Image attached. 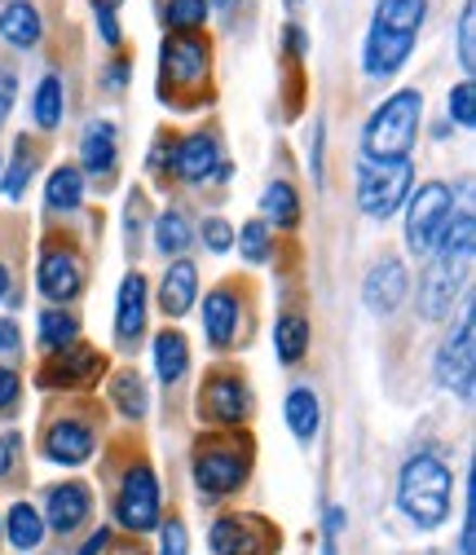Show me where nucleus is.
I'll list each match as a JSON object with an SVG mask.
<instances>
[{"label": "nucleus", "instance_id": "obj_13", "mask_svg": "<svg viewBox=\"0 0 476 555\" xmlns=\"http://www.w3.org/2000/svg\"><path fill=\"white\" fill-rule=\"evenodd\" d=\"M433 371H437V384L441 388H450L463 401H472V384H476V313H472V305L463 309L459 326L441 339Z\"/></svg>", "mask_w": 476, "mask_h": 555}, {"label": "nucleus", "instance_id": "obj_3", "mask_svg": "<svg viewBox=\"0 0 476 555\" xmlns=\"http://www.w3.org/2000/svg\"><path fill=\"white\" fill-rule=\"evenodd\" d=\"M252 437L239 433V428H213L208 437H198L194 450H190V476H194V490L217 503V499H230L239 494L247 476H252Z\"/></svg>", "mask_w": 476, "mask_h": 555}, {"label": "nucleus", "instance_id": "obj_10", "mask_svg": "<svg viewBox=\"0 0 476 555\" xmlns=\"http://www.w3.org/2000/svg\"><path fill=\"white\" fill-rule=\"evenodd\" d=\"M93 450H98V428H93L89 405H72V410L53 414V420L44 424V433H40V454L49 463H62V467L89 463Z\"/></svg>", "mask_w": 476, "mask_h": 555}, {"label": "nucleus", "instance_id": "obj_34", "mask_svg": "<svg viewBox=\"0 0 476 555\" xmlns=\"http://www.w3.org/2000/svg\"><path fill=\"white\" fill-rule=\"evenodd\" d=\"M40 164V146L31 142V137H18V146H14V164H10V172L0 177V190H5L10 198H23V190H27V181H31V168Z\"/></svg>", "mask_w": 476, "mask_h": 555}, {"label": "nucleus", "instance_id": "obj_8", "mask_svg": "<svg viewBox=\"0 0 476 555\" xmlns=\"http://www.w3.org/2000/svg\"><path fill=\"white\" fill-rule=\"evenodd\" d=\"M247 305H252L247 278H226V283H217L208 292V300H203V335H208L217 353H234L247 339V326H243Z\"/></svg>", "mask_w": 476, "mask_h": 555}, {"label": "nucleus", "instance_id": "obj_9", "mask_svg": "<svg viewBox=\"0 0 476 555\" xmlns=\"http://www.w3.org/2000/svg\"><path fill=\"white\" fill-rule=\"evenodd\" d=\"M450 217H454V190L446 181H424L420 190H411V198H406V247L415 256H428L446 234Z\"/></svg>", "mask_w": 476, "mask_h": 555}, {"label": "nucleus", "instance_id": "obj_19", "mask_svg": "<svg viewBox=\"0 0 476 555\" xmlns=\"http://www.w3.org/2000/svg\"><path fill=\"white\" fill-rule=\"evenodd\" d=\"M406 292H411V273H406V264H401L397 256L375 260L371 273H366V283H362V300H366V309L379 313V318L397 313L401 300H406Z\"/></svg>", "mask_w": 476, "mask_h": 555}, {"label": "nucleus", "instance_id": "obj_57", "mask_svg": "<svg viewBox=\"0 0 476 555\" xmlns=\"http://www.w3.org/2000/svg\"><path fill=\"white\" fill-rule=\"evenodd\" d=\"M0 172H5V159H0Z\"/></svg>", "mask_w": 476, "mask_h": 555}, {"label": "nucleus", "instance_id": "obj_4", "mask_svg": "<svg viewBox=\"0 0 476 555\" xmlns=\"http://www.w3.org/2000/svg\"><path fill=\"white\" fill-rule=\"evenodd\" d=\"M454 476L437 454H415L397 476V507L415 529H441L450 520Z\"/></svg>", "mask_w": 476, "mask_h": 555}, {"label": "nucleus", "instance_id": "obj_18", "mask_svg": "<svg viewBox=\"0 0 476 555\" xmlns=\"http://www.w3.org/2000/svg\"><path fill=\"white\" fill-rule=\"evenodd\" d=\"M146 273L132 269L119 283V305H115V344L119 349H138L146 335Z\"/></svg>", "mask_w": 476, "mask_h": 555}, {"label": "nucleus", "instance_id": "obj_50", "mask_svg": "<svg viewBox=\"0 0 476 555\" xmlns=\"http://www.w3.org/2000/svg\"><path fill=\"white\" fill-rule=\"evenodd\" d=\"M14 459H18V437H0V480L14 472Z\"/></svg>", "mask_w": 476, "mask_h": 555}, {"label": "nucleus", "instance_id": "obj_41", "mask_svg": "<svg viewBox=\"0 0 476 555\" xmlns=\"http://www.w3.org/2000/svg\"><path fill=\"white\" fill-rule=\"evenodd\" d=\"M459 555H476V494H472V480H467V494H463V529H459Z\"/></svg>", "mask_w": 476, "mask_h": 555}, {"label": "nucleus", "instance_id": "obj_42", "mask_svg": "<svg viewBox=\"0 0 476 555\" xmlns=\"http://www.w3.org/2000/svg\"><path fill=\"white\" fill-rule=\"evenodd\" d=\"M159 555H190V533L181 520L159 525Z\"/></svg>", "mask_w": 476, "mask_h": 555}, {"label": "nucleus", "instance_id": "obj_55", "mask_svg": "<svg viewBox=\"0 0 476 555\" xmlns=\"http://www.w3.org/2000/svg\"><path fill=\"white\" fill-rule=\"evenodd\" d=\"M98 10H119V0H93Z\"/></svg>", "mask_w": 476, "mask_h": 555}, {"label": "nucleus", "instance_id": "obj_20", "mask_svg": "<svg viewBox=\"0 0 476 555\" xmlns=\"http://www.w3.org/2000/svg\"><path fill=\"white\" fill-rule=\"evenodd\" d=\"M119 164V132L111 119H93L80 137V177H93L98 185H111Z\"/></svg>", "mask_w": 476, "mask_h": 555}, {"label": "nucleus", "instance_id": "obj_56", "mask_svg": "<svg viewBox=\"0 0 476 555\" xmlns=\"http://www.w3.org/2000/svg\"><path fill=\"white\" fill-rule=\"evenodd\" d=\"M287 5H292V10H300V5H305V0H287Z\"/></svg>", "mask_w": 476, "mask_h": 555}, {"label": "nucleus", "instance_id": "obj_17", "mask_svg": "<svg viewBox=\"0 0 476 555\" xmlns=\"http://www.w3.org/2000/svg\"><path fill=\"white\" fill-rule=\"evenodd\" d=\"M217 168H221V142H217V132H213V128H198V132L181 137V142L172 146V164H168V172H172L181 185L208 181Z\"/></svg>", "mask_w": 476, "mask_h": 555}, {"label": "nucleus", "instance_id": "obj_21", "mask_svg": "<svg viewBox=\"0 0 476 555\" xmlns=\"http://www.w3.org/2000/svg\"><path fill=\"white\" fill-rule=\"evenodd\" d=\"M93 512V494H89V485L80 480H66V485H53L49 490V503H44V520L49 529L57 533H76Z\"/></svg>", "mask_w": 476, "mask_h": 555}, {"label": "nucleus", "instance_id": "obj_52", "mask_svg": "<svg viewBox=\"0 0 476 555\" xmlns=\"http://www.w3.org/2000/svg\"><path fill=\"white\" fill-rule=\"evenodd\" d=\"M313 177L322 181V119L313 124Z\"/></svg>", "mask_w": 476, "mask_h": 555}, {"label": "nucleus", "instance_id": "obj_54", "mask_svg": "<svg viewBox=\"0 0 476 555\" xmlns=\"http://www.w3.org/2000/svg\"><path fill=\"white\" fill-rule=\"evenodd\" d=\"M322 555H339V538H331V533H322Z\"/></svg>", "mask_w": 476, "mask_h": 555}, {"label": "nucleus", "instance_id": "obj_22", "mask_svg": "<svg viewBox=\"0 0 476 555\" xmlns=\"http://www.w3.org/2000/svg\"><path fill=\"white\" fill-rule=\"evenodd\" d=\"M194 296H198V269H194V260H172L164 269V278H159V313L168 322H177V318L190 313Z\"/></svg>", "mask_w": 476, "mask_h": 555}, {"label": "nucleus", "instance_id": "obj_47", "mask_svg": "<svg viewBox=\"0 0 476 555\" xmlns=\"http://www.w3.org/2000/svg\"><path fill=\"white\" fill-rule=\"evenodd\" d=\"M283 53H287L292 62H305V53H309V36H305V27H296V23L283 27Z\"/></svg>", "mask_w": 476, "mask_h": 555}, {"label": "nucleus", "instance_id": "obj_46", "mask_svg": "<svg viewBox=\"0 0 476 555\" xmlns=\"http://www.w3.org/2000/svg\"><path fill=\"white\" fill-rule=\"evenodd\" d=\"M142 225H146V194L132 190V194H128V217H124L128 238H138V234H142Z\"/></svg>", "mask_w": 476, "mask_h": 555}, {"label": "nucleus", "instance_id": "obj_36", "mask_svg": "<svg viewBox=\"0 0 476 555\" xmlns=\"http://www.w3.org/2000/svg\"><path fill=\"white\" fill-rule=\"evenodd\" d=\"M213 14V0H168L164 5V27L168 31H203Z\"/></svg>", "mask_w": 476, "mask_h": 555}, {"label": "nucleus", "instance_id": "obj_27", "mask_svg": "<svg viewBox=\"0 0 476 555\" xmlns=\"http://www.w3.org/2000/svg\"><path fill=\"white\" fill-rule=\"evenodd\" d=\"M309 339H313V326H309L305 313H296V309L292 313H279V322H274V349H279V362L283 366L305 362Z\"/></svg>", "mask_w": 476, "mask_h": 555}, {"label": "nucleus", "instance_id": "obj_30", "mask_svg": "<svg viewBox=\"0 0 476 555\" xmlns=\"http://www.w3.org/2000/svg\"><path fill=\"white\" fill-rule=\"evenodd\" d=\"M190 221H185V212L181 207H164V212L155 217V251L159 256H177L181 260V251H190Z\"/></svg>", "mask_w": 476, "mask_h": 555}, {"label": "nucleus", "instance_id": "obj_2", "mask_svg": "<svg viewBox=\"0 0 476 555\" xmlns=\"http://www.w3.org/2000/svg\"><path fill=\"white\" fill-rule=\"evenodd\" d=\"M213 36L203 31H168L159 49V98L177 111H198L208 106L217 85H213Z\"/></svg>", "mask_w": 476, "mask_h": 555}, {"label": "nucleus", "instance_id": "obj_26", "mask_svg": "<svg viewBox=\"0 0 476 555\" xmlns=\"http://www.w3.org/2000/svg\"><path fill=\"white\" fill-rule=\"evenodd\" d=\"M283 414H287V428H292L296 441H313L318 437V428H322V401H318V392L309 384H296L287 392Z\"/></svg>", "mask_w": 476, "mask_h": 555}, {"label": "nucleus", "instance_id": "obj_12", "mask_svg": "<svg viewBox=\"0 0 476 555\" xmlns=\"http://www.w3.org/2000/svg\"><path fill=\"white\" fill-rule=\"evenodd\" d=\"M36 292L53 305H72L85 292V260L72 243H62L57 234L44 238L40 260H36Z\"/></svg>", "mask_w": 476, "mask_h": 555}, {"label": "nucleus", "instance_id": "obj_31", "mask_svg": "<svg viewBox=\"0 0 476 555\" xmlns=\"http://www.w3.org/2000/svg\"><path fill=\"white\" fill-rule=\"evenodd\" d=\"M371 23H384V27H397V31L420 36L424 23H428V0H379Z\"/></svg>", "mask_w": 476, "mask_h": 555}, {"label": "nucleus", "instance_id": "obj_24", "mask_svg": "<svg viewBox=\"0 0 476 555\" xmlns=\"http://www.w3.org/2000/svg\"><path fill=\"white\" fill-rule=\"evenodd\" d=\"M40 10L31 5V0H10L5 10H0V40L14 44V49H36L40 44Z\"/></svg>", "mask_w": 476, "mask_h": 555}, {"label": "nucleus", "instance_id": "obj_37", "mask_svg": "<svg viewBox=\"0 0 476 555\" xmlns=\"http://www.w3.org/2000/svg\"><path fill=\"white\" fill-rule=\"evenodd\" d=\"M234 243L243 247V260H252V264H260V260L274 256V230H269L260 217H256V221H247V225H243V234H234Z\"/></svg>", "mask_w": 476, "mask_h": 555}, {"label": "nucleus", "instance_id": "obj_38", "mask_svg": "<svg viewBox=\"0 0 476 555\" xmlns=\"http://www.w3.org/2000/svg\"><path fill=\"white\" fill-rule=\"evenodd\" d=\"M459 66H463V80L476 76V0H463V14H459Z\"/></svg>", "mask_w": 476, "mask_h": 555}, {"label": "nucleus", "instance_id": "obj_44", "mask_svg": "<svg viewBox=\"0 0 476 555\" xmlns=\"http://www.w3.org/2000/svg\"><path fill=\"white\" fill-rule=\"evenodd\" d=\"M23 397V379L10 371V366H0V414H10Z\"/></svg>", "mask_w": 476, "mask_h": 555}, {"label": "nucleus", "instance_id": "obj_58", "mask_svg": "<svg viewBox=\"0 0 476 555\" xmlns=\"http://www.w3.org/2000/svg\"><path fill=\"white\" fill-rule=\"evenodd\" d=\"M0 529H5V525H0Z\"/></svg>", "mask_w": 476, "mask_h": 555}, {"label": "nucleus", "instance_id": "obj_11", "mask_svg": "<svg viewBox=\"0 0 476 555\" xmlns=\"http://www.w3.org/2000/svg\"><path fill=\"white\" fill-rule=\"evenodd\" d=\"M115 520L128 533H151L159 529V480L146 459H132L119 490H115Z\"/></svg>", "mask_w": 476, "mask_h": 555}, {"label": "nucleus", "instance_id": "obj_39", "mask_svg": "<svg viewBox=\"0 0 476 555\" xmlns=\"http://www.w3.org/2000/svg\"><path fill=\"white\" fill-rule=\"evenodd\" d=\"M450 119L463 128V132H472L476 128V85L472 80H463V85H454L450 89Z\"/></svg>", "mask_w": 476, "mask_h": 555}, {"label": "nucleus", "instance_id": "obj_40", "mask_svg": "<svg viewBox=\"0 0 476 555\" xmlns=\"http://www.w3.org/2000/svg\"><path fill=\"white\" fill-rule=\"evenodd\" d=\"M203 243H208V251H230L234 247V225L226 221V217H208L203 221Z\"/></svg>", "mask_w": 476, "mask_h": 555}, {"label": "nucleus", "instance_id": "obj_35", "mask_svg": "<svg viewBox=\"0 0 476 555\" xmlns=\"http://www.w3.org/2000/svg\"><path fill=\"white\" fill-rule=\"evenodd\" d=\"M31 119L40 132H57V124H62V80L57 76L40 80V89L31 98Z\"/></svg>", "mask_w": 476, "mask_h": 555}, {"label": "nucleus", "instance_id": "obj_48", "mask_svg": "<svg viewBox=\"0 0 476 555\" xmlns=\"http://www.w3.org/2000/svg\"><path fill=\"white\" fill-rule=\"evenodd\" d=\"M0 353H23V331L14 318H0Z\"/></svg>", "mask_w": 476, "mask_h": 555}, {"label": "nucleus", "instance_id": "obj_32", "mask_svg": "<svg viewBox=\"0 0 476 555\" xmlns=\"http://www.w3.org/2000/svg\"><path fill=\"white\" fill-rule=\"evenodd\" d=\"M76 339H80V318H76V313H66V309H44V313H40L36 344H40L44 353L66 349V344H76Z\"/></svg>", "mask_w": 476, "mask_h": 555}, {"label": "nucleus", "instance_id": "obj_45", "mask_svg": "<svg viewBox=\"0 0 476 555\" xmlns=\"http://www.w3.org/2000/svg\"><path fill=\"white\" fill-rule=\"evenodd\" d=\"M128 76H132V62L119 53L115 62H106V72H102V89H106V93H119V89L128 85Z\"/></svg>", "mask_w": 476, "mask_h": 555}, {"label": "nucleus", "instance_id": "obj_23", "mask_svg": "<svg viewBox=\"0 0 476 555\" xmlns=\"http://www.w3.org/2000/svg\"><path fill=\"white\" fill-rule=\"evenodd\" d=\"M44 207H49V212H57V217H72V212H80V207H85V177H80L76 164H57L49 172Z\"/></svg>", "mask_w": 476, "mask_h": 555}, {"label": "nucleus", "instance_id": "obj_14", "mask_svg": "<svg viewBox=\"0 0 476 555\" xmlns=\"http://www.w3.org/2000/svg\"><path fill=\"white\" fill-rule=\"evenodd\" d=\"M102 375H106V353H98L93 344L76 339V344H66V349L44 353V362H40V371H36V384H40V388H72V392H85V388H93Z\"/></svg>", "mask_w": 476, "mask_h": 555}, {"label": "nucleus", "instance_id": "obj_25", "mask_svg": "<svg viewBox=\"0 0 476 555\" xmlns=\"http://www.w3.org/2000/svg\"><path fill=\"white\" fill-rule=\"evenodd\" d=\"M260 221L269 230H296L300 225V194L292 181H269L265 194H260Z\"/></svg>", "mask_w": 476, "mask_h": 555}, {"label": "nucleus", "instance_id": "obj_51", "mask_svg": "<svg viewBox=\"0 0 476 555\" xmlns=\"http://www.w3.org/2000/svg\"><path fill=\"white\" fill-rule=\"evenodd\" d=\"M106 546H111V529H98V533H93V538L80 546V555H102Z\"/></svg>", "mask_w": 476, "mask_h": 555}, {"label": "nucleus", "instance_id": "obj_15", "mask_svg": "<svg viewBox=\"0 0 476 555\" xmlns=\"http://www.w3.org/2000/svg\"><path fill=\"white\" fill-rule=\"evenodd\" d=\"M213 555H274L279 533L260 516H221L208 533Z\"/></svg>", "mask_w": 476, "mask_h": 555}, {"label": "nucleus", "instance_id": "obj_53", "mask_svg": "<svg viewBox=\"0 0 476 555\" xmlns=\"http://www.w3.org/2000/svg\"><path fill=\"white\" fill-rule=\"evenodd\" d=\"M5 300H10V264L0 260V305H5Z\"/></svg>", "mask_w": 476, "mask_h": 555}, {"label": "nucleus", "instance_id": "obj_5", "mask_svg": "<svg viewBox=\"0 0 476 555\" xmlns=\"http://www.w3.org/2000/svg\"><path fill=\"white\" fill-rule=\"evenodd\" d=\"M424 119V93L420 89H401L362 128V159H411V146L420 137Z\"/></svg>", "mask_w": 476, "mask_h": 555}, {"label": "nucleus", "instance_id": "obj_16", "mask_svg": "<svg viewBox=\"0 0 476 555\" xmlns=\"http://www.w3.org/2000/svg\"><path fill=\"white\" fill-rule=\"evenodd\" d=\"M415 44H420V36H411V31H397V27L371 23L366 44H362V66H366V76H371V80H393L401 66H406V57L415 53Z\"/></svg>", "mask_w": 476, "mask_h": 555}, {"label": "nucleus", "instance_id": "obj_28", "mask_svg": "<svg viewBox=\"0 0 476 555\" xmlns=\"http://www.w3.org/2000/svg\"><path fill=\"white\" fill-rule=\"evenodd\" d=\"M155 371H159V379L168 388L181 384V375L190 371V339L177 326H168V331L155 335Z\"/></svg>", "mask_w": 476, "mask_h": 555}, {"label": "nucleus", "instance_id": "obj_33", "mask_svg": "<svg viewBox=\"0 0 476 555\" xmlns=\"http://www.w3.org/2000/svg\"><path fill=\"white\" fill-rule=\"evenodd\" d=\"M0 525H5V533H10L14 551H36V546L44 542V516H40L31 503H14V507H10V516L0 520Z\"/></svg>", "mask_w": 476, "mask_h": 555}, {"label": "nucleus", "instance_id": "obj_29", "mask_svg": "<svg viewBox=\"0 0 476 555\" xmlns=\"http://www.w3.org/2000/svg\"><path fill=\"white\" fill-rule=\"evenodd\" d=\"M111 401L124 420H146L151 410V392H146V379L138 371H115L111 375Z\"/></svg>", "mask_w": 476, "mask_h": 555}, {"label": "nucleus", "instance_id": "obj_7", "mask_svg": "<svg viewBox=\"0 0 476 555\" xmlns=\"http://www.w3.org/2000/svg\"><path fill=\"white\" fill-rule=\"evenodd\" d=\"M198 414H203V424H213V428H247V420H252L247 375L230 362L213 366L198 388Z\"/></svg>", "mask_w": 476, "mask_h": 555}, {"label": "nucleus", "instance_id": "obj_43", "mask_svg": "<svg viewBox=\"0 0 476 555\" xmlns=\"http://www.w3.org/2000/svg\"><path fill=\"white\" fill-rule=\"evenodd\" d=\"M14 98H18V76H14V66H5V62H0V124L10 119V111H14Z\"/></svg>", "mask_w": 476, "mask_h": 555}, {"label": "nucleus", "instance_id": "obj_49", "mask_svg": "<svg viewBox=\"0 0 476 555\" xmlns=\"http://www.w3.org/2000/svg\"><path fill=\"white\" fill-rule=\"evenodd\" d=\"M98 31H102V40H106L111 49H119V44H124L119 23H115V10H98Z\"/></svg>", "mask_w": 476, "mask_h": 555}, {"label": "nucleus", "instance_id": "obj_6", "mask_svg": "<svg viewBox=\"0 0 476 555\" xmlns=\"http://www.w3.org/2000/svg\"><path fill=\"white\" fill-rule=\"evenodd\" d=\"M415 190V164L411 159H362L358 164V207L375 221H388L401 212Z\"/></svg>", "mask_w": 476, "mask_h": 555}, {"label": "nucleus", "instance_id": "obj_1", "mask_svg": "<svg viewBox=\"0 0 476 555\" xmlns=\"http://www.w3.org/2000/svg\"><path fill=\"white\" fill-rule=\"evenodd\" d=\"M472 251H476V217L459 212L450 217L446 234L428 251V269L420 273V313L424 322H441L454 313V300L467 292V273H472Z\"/></svg>", "mask_w": 476, "mask_h": 555}]
</instances>
